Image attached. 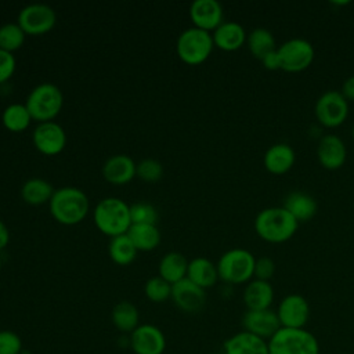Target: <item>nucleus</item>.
Here are the masks:
<instances>
[{
	"mask_svg": "<svg viewBox=\"0 0 354 354\" xmlns=\"http://www.w3.org/2000/svg\"><path fill=\"white\" fill-rule=\"evenodd\" d=\"M253 225L256 234L270 243H282L289 241L299 228V223L283 206L261 209L256 214Z\"/></svg>",
	"mask_w": 354,
	"mask_h": 354,
	"instance_id": "f257e3e1",
	"label": "nucleus"
},
{
	"mask_svg": "<svg viewBox=\"0 0 354 354\" xmlns=\"http://www.w3.org/2000/svg\"><path fill=\"white\" fill-rule=\"evenodd\" d=\"M48 206L53 218L62 225H76L82 223L90 210L87 195L77 187L55 189Z\"/></svg>",
	"mask_w": 354,
	"mask_h": 354,
	"instance_id": "f03ea898",
	"label": "nucleus"
},
{
	"mask_svg": "<svg viewBox=\"0 0 354 354\" xmlns=\"http://www.w3.org/2000/svg\"><path fill=\"white\" fill-rule=\"evenodd\" d=\"M94 224L111 238L126 234L131 227L130 205L116 196L101 199L94 207Z\"/></svg>",
	"mask_w": 354,
	"mask_h": 354,
	"instance_id": "7ed1b4c3",
	"label": "nucleus"
},
{
	"mask_svg": "<svg viewBox=\"0 0 354 354\" xmlns=\"http://www.w3.org/2000/svg\"><path fill=\"white\" fill-rule=\"evenodd\" d=\"M268 354H319V346L307 329L281 326L268 339Z\"/></svg>",
	"mask_w": 354,
	"mask_h": 354,
	"instance_id": "20e7f679",
	"label": "nucleus"
},
{
	"mask_svg": "<svg viewBox=\"0 0 354 354\" xmlns=\"http://www.w3.org/2000/svg\"><path fill=\"white\" fill-rule=\"evenodd\" d=\"M25 105L33 120L51 122L62 109L64 94L54 83H40L30 90Z\"/></svg>",
	"mask_w": 354,
	"mask_h": 354,
	"instance_id": "39448f33",
	"label": "nucleus"
},
{
	"mask_svg": "<svg viewBox=\"0 0 354 354\" xmlns=\"http://www.w3.org/2000/svg\"><path fill=\"white\" fill-rule=\"evenodd\" d=\"M254 254L243 248H234L224 252L217 261L218 278L227 283L239 285L253 279Z\"/></svg>",
	"mask_w": 354,
	"mask_h": 354,
	"instance_id": "423d86ee",
	"label": "nucleus"
},
{
	"mask_svg": "<svg viewBox=\"0 0 354 354\" xmlns=\"http://www.w3.org/2000/svg\"><path fill=\"white\" fill-rule=\"evenodd\" d=\"M214 48L210 32L191 26L184 29L176 41L178 58L188 65H199L205 62Z\"/></svg>",
	"mask_w": 354,
	"mask_h": 354,
	"instance_id": "0eeeda50",
	"label": "nucleus"
},
{
	"mask_svg": "<svg viewBox=\"0 0 354 354\" xmlns=\"http://www.w3.org/2000/svg\"><path fill=\"white\" fill-rule=\"evenodd\" d=\"M281 71L297 73L306 71L314 61L315 50L311 41L303 37H292L277 47Z\"/></svg>",
	"mask_w": 354,
	"mask_h": 354,
	"instance_id": "6e6552de",
	"label": "nucleus"
},
{
	"mask_svg": "<svg viewBox=\"0 0 354 354\" xmlns=\"http://www.w3.org/2000/svg\"><path fill=\"white\" fill-rule=\"evenodd\" d=\"M348 101L340 90H326L315 101L314 113L317 120L329 129L339 127L348 116Z\"/></svg>",
	"mask_w": 354,
	"mask_h": 354,
	"instance_id": "1a4fd4ad",
	"label": "nucleus"
},
{
	"mask_svg": "<svg viewBox=\"0 0 354 354\" xmlns=\"http://www.w3.org/2000/svg\"><path fill=\"white\" fill-rule=\"evenodd\" d=\"M17 22L26 36H40L55 26L57 14L48 4L32 3L21 8Z\"/></svg>",
	"mask_w": 354,
	"mask_h": 354,
	"instance_id": "9d476101",
	"label": "nucleus"
},
{
	"mask_svg": "<svg viewBox=\"0 0 354 354\" xmlns=\"http://www.w3.org/2000/svg\"><path fill=\"white\" fill-rule=\"evenodd\" d=\"M32 142L35 148L47 156L58 155L66 145V133L57 122L37 123L32 133Z\"/></svg>",
	"mask_w": 354,
	"mask_h": 354,
	"instance_id": "9b49d317",
	"label": "nucleus"
},
{
	"mask_svg": "<svg viewBox=\"0 0 354 354\" xmlns=\"http://www.w3.org/2000/svg\"><path fill=\"white\" fill-rule=\"evenodd\" d=\"M277 315L283 328H304L310 318V304L301 295L292 293L281 300Z\"/></svg>",
	"mask_w": 354,
	"mask_h": 354,
	"instance_id": "f8f14e48",
	"label": "nucleus"
},
{
	"mask_svg": "<svg viewBox=\"0 0 354 354\" xmlns=\"http://www.w3.org/2000/svg\"><path fill=\"white\" fill-rule=\"evenodd\" d=\"M317 159L328 170L340 169L347 159V147L337 134H324L317 144Z\"/></svg>",
	"mask_w": 354,
	"mask_h": 354,
	"instance_id": "ddd939ff",
	"label": "nucleus"
},
{
	"mask_svg": "<svg viewBox=\"0 0 354 354\" xmlns=\"http://www.w3.org/2000/svg\"><path fill=\"white\" fill-rule=\"evenodd\" d=\"M188 12L195 28L210 33L224 22L223 6L217 0H195Z\"/></svg>",
	"mask_w": 354,
	"mask_h": 354,
	"instance_id": "4468645a",
	"label": "nucleus"
},
{
	"mask_svg": "<svg viewBox=\"0 0 354 354\" xmlns=\"http://www.w3.org/2000/svg\"><path fill=\"white\" fill-rule=\"evenodd\" d=\"M130 344L136 354H162L166 348V339L158 326L144 324L131 332Z\"/></svg>",
	"mask_w": 354,
	"mask_h": 354,
	"instance_id": "2eb2a0df",
	"label": "nucleus"
},
{
	"mask_svg": "<svg viewBox=\"0 0 354 354\" xmlns=\"http://www.w3.org/2000/svg\"><path fill=\"white\" fill-rule=\"evenodd\" d=\"M171 300L181 311L198 313L206 303V293L205 289L184 278L171 285Z\"/></svg>",
	"mask_w": 354,
	"mask_h": 354,
	"instance_id": "dca6fc26",
	"label": "nucleus"
},
{
	"mask_svg": "<svg viewBox=\"0 0 354 354\" xmlns=\"http://www.w3.org/2000/svg\"><path fill=\"white\" fill-rule=\"evenodd\" d=\"M242 325L246 332H250L261 339H270L281 328L277 313L270 308L248 310L242 317Z\"/></svg>",
	"mask_w": 354,
	"mask_h": 354,
	"instance_id": "f3484780",
	"label": "nucleus"
},
{
	"mask_svg": "<svg viewBox=\"0 0 354 354\" xmlns=\"http://www.w3.org/2000/svg\"><path fill=\"white\" fill-rule=\"evenodd\" d=\"M137 163L124 153L109 156L102 165V177L115 185L130 183L136 177Z\"/></svg>",
	"mask_w": 354,
	"mask_h": 354,
	"instance_id": "a211bd4d",
	"label": "nucleus"
},
{
	"mask_svg": "<svg viewBox=\"0 0 354 354\" xmlns=\"http://www.w3.org/2000/svg\"><path fill=\"white\" fill-rule=\"evenodd\" d=\"M296 162L295 149L286 142H275L270 145L263 155V165L271 174H285Z\"/></svg>",
	"mask_w": 354,
	"mask_h": 354,
	"instance_id": "6ab92c4d",
	"label": "nucleus"
},
{
	"mask_svg": "<svg viewBox=\"0 0 354 354\" xmlns=\"http://www.w3.org/2000/svg\"><path fill=\"white\" fill-rule=\"evenodd\" d=\"M214 47L223 51H235L246 43L245 28L235 21H224L212 32Z\"/></svg>",
	"mask_w": 354,
	"mask_h": 354,
	"instance_id": "aec40b11",
	"label": "nucleus"
},
{
	"mask_svg": "<svg viewBox=\"0 0 354 354\" xmlns=\"http://www.w3.org/2000/svg\"><path fill=\"white\" fill-rule=\"evenodd\" d=\"M297 223L310 221L318 212L315 198L303 191H292L283 198L282 205Z\"/></svg>",
	"mask_w": 354,
	"mask_h": 354,
	"instance_id": "412c9836",
	"label": "nucleus"
},
{
	"mask_svg": "<svg viewBox=\"0 0 354 354\" xmlns=\"http://www.w3.org/2000/svg\"><path fill=\"white\" fill-rule=\"evenodd\" d=\"M225 354H268V342L250 332H239L224 343Z\"/></svg>",
	"mask_w": 354,
	"mask_h": 354,
	"instance_id": "4be33fe9",
	"label": "nucleus"
},
{
	"mask_svg": "<svg viewBox=\"0 0 354 354\" xmlns=\"http://www.w3.org/2000/svg\"><path fill=\"white\" fill-rule=\"evenodd\" d=\"M274 289L268 281L253 278L243 290V303L248 310H267L272 304Z\"/></svg>",
	"mask_w": 354,
	"mask_h": 354,
	"instance_id": "5701e85b",
	"label": "nucleus"
},
{
	"mask_svg": "<svg viewBox=\"0 0 354 354\" xmlns=\"http://www.w3.org/2000/svg\"><path fill=\"white\" fill-rule=\"evenodd\" d=\"M187 278L202 289L212 288L218 279L217 266L206 257H195L188 261Z\"/></svg>",
	"mask_w": 354,
	"mask_h": 354,
	"instance_id": "b1692460",
	"label": "nucleus"
},
{
	"mask_svg": "<svg viewBox=\"0 0 354 354\" xmlns=\"http://www.w3.org/2000/svg\"><path fill=\"white\" fill-rule=\"evenodd\" d=\"M187 270H188V260L180 252L165 253L158 266L159 277H162L171 285L187 278Z\"/></svg>",
	"mask_w": 354,
	"mask_h": 354,
	"instance_id": "393cba45",
	"label": "nucleus"
},
{
	"mask_svg": "<svg viewBox=\"0 0 354 354\" xmlns=\"http://www.w3.org/2000/svg\"><path fill=\"white\" fill-rule=\"evenodd\" d=\"M54 191V187L47 180L40 177H32L22 184L21 198L25 203L37 206L48 203Z\"/></svg>",
	"mask_w": 354,
	"mask_h": 354,
	"instance_id": "a878e982",
	"label": "nucleus"
},
{
	"mask_svg": "<svg viewBox=\"0 0 354 354\" xmlns=\"http://www.w3.org/2000/svg\"><path fill=\"white\" fill-rule=\"evenodd\" d=\"M127 235L138 252L153 250L160 243V231L156 224H131Z\"/></svg>",
	"mask_w": 354,
	"mask_h": 354,
	"instance_id": "bb28decb",
	"label": "nucleus"
},
{
	"mask_svg": "<svg viewBox=\"0 0 354 354\" xmlns=\"http://www.w3.org/2000/svg\"><path fill=\"white\" fill-rule=\"evenodd\" d=\"M246 46L250 54L259 61L268 53L277 50V41L272 32L267 28H254L248 33Z\"/></svg>",
	"mask_w": 354,
	"mask_h": 354,
	"instance_id": "cd10ccee",
	"label": "nucleus"
},
{
	"mask_svg": "<svg viewBox=\"0 0 354 354\" xmlns=\"http://www.w3.org/2000/svg\"><path fill=\"white\" fill-rule=\"evenodd\" d=\"M108 252H109V257L113 263H116L119 266H129L134 261L138 250L126 232V234L111 238Z\"/></svg>",
	"mask_w": 354,
	"mask_h": 354,
	"instance_id": "c85d7f7f",
	"label": "nucleus"
},
{
	"mask_svg": "<svg viewBox=\"0 0 354 354\" xmlns=\"http://www.w3.org/2000/svg\"><path fill=\"white\" fill-rule=\"evenodd\" d=\"M32 120L33 119H32L25 102L24 104H19V102L10 104L4 108L3 113H1L3 126L7 130L14 131V133H19V131H24L25 129H28V126L30 124Z\"/></svg>",
	"mask_w": 354,
	"mask_h": 354,
	"instance_id": "c756f323",
	"label": "nucleus"
},
{
	"mask_svg": "<svg viewBox=\"0 0 354 354\" xmlns=\"http://www.w3.org/2000/svg\"><path fill=\"white\" fill-rule=\"evenodd\" d=\"M111 318L112 324L120 332H133L138 326L140 314L133 303L120 301L113 307Z\"/></svg>",
	"mask_w": 354,
	"mask_h": 354,
	"instance_id": "7c9ffc66",
	"label": "nucleus"
},
{
	"mask_svg": "<svg viewBox=\"0 0 354 354\" xmlns=\"http://www.w3.org/2000/svg\"><path fill=\"white\" fill-rule=\"evenodd\" d=\"M26 33L18 22H6L0 26V48L8 53L19 50L25 43Z\"/></svg>",
	"mask_w": 354,
	"mask_h": 354,
	"instance_id": "2f4dec72",
	"label": "nucleus"
},
{
	"mask_svg": "<svg viewBox=\"0 0 354 354\" xmlns=\"http://www.w3.org/2000/svg\"><path fill=\"white\" fill-rule=\"evenodd\" d=\"M144 293L153 303H163L171 297V283L156 275L149 278L144 285Z\"/></svg>",
	"mask_w": 354,
	"mask_h": 354,
	"instance_id": "473e14b6",
	"label": "nucleus"
},
{
	"mask_svg": "<svg viewBox=\"0 0 354 354\" xmlns=\"http://www.w3.org/2000/svg\"><path fill=\"white\" fill-rule=\"evenodd\" d=\"M131 224H156L159 214L153 205L148 202H136L130 205Z\"/></svg>",
	"mask_w": 354,
	"mask_h": 354,
	"instance_id": "72a5a7b5",
	"label": "nucleus"
},
{
	"mask_svg": "<svg viewBox=\"0 0 354 354\" xmlns=\"http://www.w3.org/2000/svg\"><path fill=\"white\" fill-rule=\"evenodd\" d=\"M136 176L145 183H156L163 176V165L153 158H145L137 163Z\"/></svg>",
	"mask_w": 354,
	"mask_h": 354,
	"instance_id": "f704fd0d",
	"label": "nucleus"
},
{
	"mask_svg": "<svg viewBox=\"0 0 354 354\" xmlns=\"http://www.w3.org/2000/svg\"><path fill=\"white\" fill-rule=\"evenodd\" d=\"M22 342L11 330H0V354H19Z\"/></svg>",
	"mask_w": 354,
	"mask_h": 354,
	"instance_id": "c9c22d12",
	"label": "nucleus"
},
{
	"mask_svg": "<svg viewBox=\"0 0 354 354\" xmlns=\"http://www.w3.org/2000/svg\"><path fill=\"white\" fill-rule=\"evenodd\" d=\"M274 274H275V263L271 257L261 256V257L256 259L253 278L270 282V279L274 277Z\"/></svg>",
	"mask_w": 354,
	"mask_h": 354,
	"instance_id": "e433bc0d",
	"label": "nucleus"
},
{
	"mask_svg": "<svg viewBox=\"0 0 354 354\" xmlns=\"http://www.w3.org/2000/svg\"><path fill=\"white\" fill-rule=\"evenodd\" d=\"M17 59L12 53L0 48V84L7 82L15 72Z\"/></svg>",
	"mask_w": 354,
	"mask_h": 354,
	"instance_id": "4c0bfd02",
	"label": "nucleus"
},
{
	"mask_svg": "<svg viewBox=\"0 0 354 354\" xmlns=\"http://www.w3.org/2000/svg\"><path fill=\"white\" fill-rule=\"evenodd\" d=\"M260 62L263 64V66L268 71H278L281 69V61H279V55H278V50H274L271 53H268L267 55H264Z\"/></svg>",
	"mask_w": 354,
	"mask_h": 354,
	"instance_id": "58836bf2",
	"label": "nucleus"
},
{
	"mask_svg": "<svg viewBox=\"0 0 354 354\" xmlns=\"http://www.w3.org/2000/svg\"><path fill=\"white\" fill-rule=\"evenodd\" d=\"M340 91L347 101H354V75H350L348 77H346Z\"/></svg>",
	"mask_w": 354,
	"mask_h": 354,
	"instance_id": "ea45409f",
	"label": "nucleus"
},
{
	"mask_svg": "<svg viewBox=\"0 0 354 354\" xmlns=\"http://www.w3.org/2000/svg\"><path fill=\"white\" fill-rule=\"evenodd\" d=\"M10 242V231L7 225L0 220V250L4 249Z\"/></svg>",
	"mask_w": 354,
	"mask_h": 354,
	"instance_id": "a19ab883",
	"label": "nucleus"
},
{
	"mask_svg": "<svg viewBox=\"0 0 354 354\" xmlns=\"http://www.w3.org/2000/svg\"><path fill=\"white\" fill-rule=\"evenodd\" d=\"M351 137H353V140H354V124H353V127H351Z\"/></svg>",
	"mask_w": 354,
	"mask_h": 354,
	"instance_id": "79ce46f5",
	"label": "nucleus"
},
{
	"mask_svg": "<svg viewBox=\"0 0 354 354\" xmlns=\"http://www.w3.org/2000/svg\"><path fill=\"white\" fill-rule=\"evenodd\" d=\"M0 271H1V259H0Z\"/></svg>",
	"mask_w": 354,
	"mask_h": 354,
	"instance_id": "37998d69",
	"label": "nucleus"
}]
</instances>
